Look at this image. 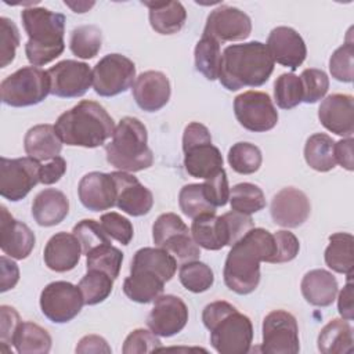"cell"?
I'll return each instance as SVG.
<instances>
[{
  "label": "cell",
  "instance_id": "31",
  "mask_svg": "<svg viewBox=\"0 0 354 354\" xmlns=\"http://www.w3.org/2000/svg\"><path fill=\"white\" fill-rule=\"evenodd\" d=\"M191 235L199 248L220 250L227 246V235L221 216L206 213L192 218Z\"/></svg>",
  "mask_w": 354,
  "mask_h": 354
},
{
  "label": "cell",
  "instance_id": "35",
  "mask_svg": "<svg viewBox=\"0 0 354 354\" xmlns=\"http://www.w3.org/2000/svg\"><path fill=\"white\" fill-rule=\"evenodd\" d=\"M51 343L50 333L30 321L21 322L12 339L18 354H47L51 350Z\"/></svg>",
  "mask_w": 354,
  "mask_h": 354
},
{
  "label": "cell",
  "instance_id": "57",
  "mask_svg": "<svg viewBox=\"0 0 354 354\" xmlns=\"http://www.w3.org/2000/svg\"><path fill=\"white\" fill-rule=\"evenodd\" d=\"M66 171V162L62 156H55L48 163L40 166V173H39V180L44 185L55 184L61 180V177Z\"/></svg>",
  "mask_w": 354,
  "mask_h": 354
},
{
  "label": "cell",
  "instance_id": "11",
  "mask_svg": "<svg viewBox=\"0 0 354 354\" xmlns=\"http://www.w3.org/2000/svg\"><path fill=\"white\" fill-rule=\"evenodd\" d=\"M83 306L84 300L79 286L66 281L51 282L40 293L41 313L54 324L72 321Z\"/></svg>",
  "mask_w": 354,
  "mask_h": 354
},
{
  "label": "cell",
  "instance_id": "27",
  "mask_svg": "<svg viewBox=\"0 0 354 354\" xmlns=\"http://www.w3.org/2000/svg\"><path fill=\"white\" fill-rule=\"evenodd\" d=\"M24 148L28 156L36 160H51L59 156L62 141L51 124H36L30 127L24 138Z\"/></svg>",
  "mask_w": 354,
  "mask_h": 354
},
{
  "label": "cell",
  "instance_id": "2",
  "mask_svg": "<svg viewBox=\"0 0 354 354\" xmlns=\"http://www.w3.org/2000/svg\"><path fill=\"white\" fill-rule=\"evenodd\" d=\"M274 59L261 41L231 44L221 54L220 83L230 91L263 86L274 71Z\"/></svg>",
  "mask_w": 354,
  "mask_h": 354
},
{
  "label": "cell",
  "instance_id": "50",
  "mask_svg": "<svg viewBox=\"0 0 354 354\" xmlns=\"http://www.w3.org/2000/svg\"><path fill=\"white\" fill-rule=\"evenodd\" d=\"M162 347V342L158 335H155L151 329H134L124 339L122 353L123 354H144L153 353Z\"/></svg>",
  "mask_w": 354,
  "mask_h": 354
},
{
  "label": "cell",
  "instance_id": "60",
  "mask_svg": "<svg viewBox=\"0 0 354 354\" xmlns=\"http://www.w3.org/2000/svg\"><path fill=\"white\" fill-rule=\"evenodd\" d=\"M353 147H354L353 137H347V138H343V140L335 142V159H336V163H339L342 167H344L348 171L354 170Z\"/></svg>",
  "mask_w": 354,
  "mask_h": 354
},
{
  "label": "cell",
  "instance_id": "55",
  "mask_svg": "<svg viewBox=\"0 0 354 354\" xmlns=\"http://www.w3.org/2000/svg\"><path fill=\"white\" fill-rule=\"evenodd\" d=\"M19 314L14 307L0 306V343L6 346L12 344L14 335L21 324Z\"/></svg>",
  "mask_w": 354,
  "mask_h": 354
},
{
  "label": "cell",
  "instance_id": "49",
  "mask_svg": "<svg viewBox=\"0 0 354 354\" xmlns=\"http://www.w3.org/2000/svg\"><path fill=\"white\" fill-rule=\"evenodd\" d=\"M19 46V30L14 21L0 17V66L6 68L15 58Z\"/></svg>",
  "mask_w": 354,
  "mask_h": 354
},
{
  "label": "cell",
  "instance_id": "25",
  "mask_svg": "<svg viewBox=\"0 0 354 354\" xmlns=\"http://www.w3.org/2000/svg\"><path fill=\"white\" fill-rule=\"evenodd\" d=\"M69 213V201L66 195L55 188L40 191L32 203V216L41 227L59 224Z\"/></svg>",
  "mask_w": 354,
  "mask_h": 354
},
{
  "label": "cell",
  "instance_id": "30",
  "mask_svg": "<svg viewBox=\"0 0 354 354\" xmlns=\"http://www.w3.org/2000/svg\"><path fill=\"white\" fill-rule=\"evenodd\" d=\"M148 271L169 282L177 270V260L163 248H142L134 253L130 271Z\"/></svg>",
  "mask_w": 354,
  "mask_h": 354
},
{
  "label": "cell",
  "instance_id": "26",
  "mask_svg": "<svg viewBox=\"0 0 354 354\" xmlns=\"http://www.w3.org/2000/svg\"><path fill=\"white\" fill-rule=\"evenodd\" d=\"M301 295L307 303L315 307L330 306L337 295L339 286L332 272L317 268L308 271L300 283Z\"/></svg>",
  "mask_w": 354,
  "mask_h": 354
},
{
  "label": "cell",
  "instance_id": "37",
  "mask_svg": "<svg viewBox=\"0 0 354 354\" xmlns=\"http://www.w3.org/2000/svg\"><path fill=\"white\" fill-rule=\"evenodd\" d=\"M195 68L207 80L218 79L220 64H221V50L220 43L210 36L202 35L201 40L195 46L194 51Z\"/></svg>",
  "mask_w": 354,
  "mask_h": 354
},
{
  "label": "cell",
  "instance_id": "21",
  "mask_svg": "<svg viewBox=\"0 0 354 354\" xmlns=\"http://www.w3.org/2000/svg\"><path fill=\"white\" fill-rule=\"evenodd\" d=\"M33 231L22 221L15 220L4 205L0 206V248L11 259H26L35 246Z\"/></svg>",
  "mask_w": 354,
  "mask_h": 354
},
{
  "label": "cell",
  "instance_id": "53",
  "mask_svg": "<svg viewBox=\"0 0 354 354\" xmlns=\"http://www.w3.org/2000/svg\"><path fill=\"white\" fill-rule=\"evenodd\" d=\"M224 223V230L227 235V246H232L238 242L249 230L254 227L253 220L249 214H243L235 210L227 212L221 216Z\"/></svg>",
  "mask_w": 354,
  "mask_h": 354
},
{
  "label": "cell",
  "instance_id": "23",
  "mask_svg": "<svg viewBox=\"0 0 354 354\" xmlns=\"http://www.w3.org/2000/svg\"><path fill=\"white\" fill-rule=\"evenodd\" d=\"M171 88L167 76L159 71H147L136 77L133 97L145 112L162 109L170 100Z\"/></svg>",
  "mask_w": 354,
  "mask_h": 354
},
{
  "label": "cell",
  "instance_id": "41",
  "mask_svg": "<svg viewBox=\"0 0 354 354\" xmlns=\"http://www.w3.org/2000/svg\"><path fill=\"white\" fill-rule=\"evenodd\" d=\"M178 278L181 285L192 293L206 292L214 282V274L212 268L199 260L181 264Z\"/></svg>",
  "mask_w": 354,
  "mask_h": 354
},
{
  "label": "cell",
  "instance_id": "24",
  "mask_svg": "<svg viewBox=\"0 0 354 354\" xmlns=\"http://www.w3.org/2000/svg\"><path fill=\"white\" fill-rule=\"evenodd\" d=\"M82 246L73 232H57L46 243L43 259L50 270L66 272L77 266Z\"/></svg>",
  "mask_w": 354,
  "mask_h": 354
},
{
  "label": "cell",
  "instance_id": "52",
  "mask_svg": "<svg viewBox=\"0 0 354 354\" xmlns=\"http://www.w3.org/2000/svg\"><path fill=\"white\" fill-rule=\"evenodd\" d=\"M203 191H205L206 199L214 207H220V206L227 205V202L230 201V187H228V180H227L225 170L220 169L213 176L205 178Z\"/></svg>",
  "mask_w": 354,
  "mask_h": 354
},
{
  "label": "cell",
  "instance_id": "6",
  "mask_svg": "<svg viewBox=\"0 0 354 354\" xmlns=\"http://www.w3.org/2000/svg\"><path fill=\"white\" fill-rule=\"evenodd\" d=\"M50 94V76L37 66H24L0 84V97L6 105L22 108L40 104Z\"/></svg>",
  "mask_w": 354,
  "mask_h": 354
},
{
  "label": "cell",
  "instance_id": "43",
  "mask_svg": "<svg viewBox=\"0 0 354 354\" xmlns=\"http://www.w3.org/2000/svg\"><path fill=\"white\" fill-rule=\"evenodd\" d=\"M263 162L261 151L250 142H236L228 151V163L239 174L256 173Z\"/></svg>",
  "mask_w": 354,
  "mask_h": 354
},
{
  "label": "cell",
  "instance_id": "56",
  "mask_svg": "<svg viewBox=\"0 0 354 354\" xmlns=\"http://www.w3.org/2000/svg\"><path fill=\"white\" fill-rule=\"evenodd\" d=\"M203 142H212V136L209 129L199 122L188 123L183 134V149H187Z\"/></svg>",
  "mask_w": 354,
  "mask_h": 354
},
{
  "label": "cell",
  "instance_id": "7",
  "mask_svg": "<svg viewBox=\"0 0 354 354\" xmlns=\"http://www.w3.org/2000/svg\"><path fill=\"white\" fill-rule=\"evenodd\" d=\"M152 239L158 248H163L181 264L198 260L201 249L191 231L176 213L160 214L152 225Z\"/></svg>",
  "mask_w": 354,
  "mask_h": 354
},
{
  "label": "cell",
  "instance_id": "16",
  "mask_svg": "<svg viewBox=\"0 0 354 354\" xmlns=\"http://www.w3.org/2000/svg\"><path fill=\"white\" fill-rule=\"evenodd\" d=\"M187 322L188 307L174 295H160L147 318L148 328L162 337L177 335L185 328Z\"/></svg>",
  "mask_w": 354,
  "mask_h": 354
},
{
  "label": "cell",
  "instance_id": "12",
  "mask_svg": "<svg viewBox=\"0 0 354 354\" xmlns=\"http://www.w3.org/2000/svg\"><path fill=\"white\" fill-rule=\"evenodd\" d=\"M260 350L266 354H297L300 351L299 326L290 313L275 310L266 315Z\"/></svg>",
  "mask_w": 354,
  "mask_h": 354
},
{
  "label": "cell",
  "instance_id": "10",
  "mask_svg": "<svg viewBox=\"0 0 354 354\" xmlns=\"http://www.w3.org/2000/svg\"><path fill=\"white\" fill-rule=\"evenodd\" d=\"M39 160L24 156V158H1L0 159V195L11 202L24 199L30 189L40 183Z\"/></svg>",
  "mask_w": 354,
  "mask_h": 354
},
{
  "label": "cell",
  "instance_id": "20",
  "mask_svg": "<svg viewBox=\"0 0 354 354\" xmlns=\"http://www.w3.org/2000/svg\"><path fill=\"white\" fill-rule=\"evenodd\" d=\"M116 194V184L111 173H87L77 185V195L82 205L91 212H102L115 206Z\"/></svg>",
  "mask_w": 354,
  "mask_h": 354
},
{
  "label": "cell",
  "instance_id": "33",
  "mask_svg": "<svg viewBox=\"0 0 354 354\" xmlns=\"http://www.w3.org/2000/svg\"><path fill=\"white\" fill-rule=\"evenodd\" d=\"M318 350L324 354H346L353 351V328L347 319L329 321L318 335Z\"/></svg>",
  "mask_w": 354,
  "mask_h": 354
},
{
  "label": "cell",
  "instance_id": "38",
  "mask_svg": "<svg viewBox=\"0 0 354 354\" xmlns=\"http://www.w3.org/2000/svg\"><path fill=\"white\" fill-rule=\"evenodd\" d=\"M101 44L102 33L95 25H80L71 32L69 48L77 58H94L100 53Z\"/></svg>",
  "mask_w": 354,
  "mask_h": 354
},
{
  "label": "cell",
  "instance_id": "45",
  "mask_svg": "<svg viewBox=\"0 0 354 354\" xmlns=\"http://www.w3.org/2000/svg\"><path fill=\"white\" fill-rule=\"evenodd\" d=\"M274 98L281 109H292L303 101V86L300 76L282 73L274 83Z\"/></svg>",
  "mask_w": 354,
  "mask_h": 354
},
{
  "label": "cell",
  "instance_id": "42",
  "mask_svg": "<svg viewBox=\"0 0 354 354\" xmlns=\"http://www.w3.org/2000/svg\"><path fill=\"white\" fill-rule=\"evenodd\" d=\"M87 270H98L116 279L120 272L123 253L111 243L101 245L86 254Z\"/></svg>",
  "mask_w": 354,
  "mask_h": 354
},
{
  "label": "cell",
  "instance_id": "3",
  "mask_svg": "<svg viewBox=\"0 0 354 354\" xmlns=\"http://www.w3.org/2000/svg\"><path fill=\"white\" fill-rule=\"evenodd\" d=\"M54 127L64 144L84 148H97L105 144L116 129L105 108L90 100H83L61 113Z\"/></svg>",
  "mask_w": 354,
  "mask_h": 354
},
{
  "label": "cell",
  "instance_id": "29",
  "mask_svg": "<svg viewBox=\"0 0 354 354\" xmlns=\"http://www.w3.org/2000/svg\"><path fill=\"white\" fill-rule=\"evenodd\" d=\"M149 10V24L159 35L177 33L185 24L187 11L180 1H142Z\"/></svg>",
  "mask_w": 354,
  "mask_h": 354
},
{
  "label": "cell",
  "instance_id": "28",
  "mask_svg": "<svg viewBox=\"0 0 354 354\" xmlns=\"http://www.w3.org/2000/svg\"><path fill=\"white\" fill-rule=\"evenodd\" d=\"M183 151L185 171L194 178H207L223 169L221 152L212 142H203Z\"/></svg>",
  "mask_w": 354,
  "mask_h": 354
},
{
  "label": "cell",
  "instance_id": "40",
  "mask_svg": "<svg viewBox=\"0 0 354 354\" xmlns=\"http://www.w3.org/2000/svg\"><path fill=\"white\" fill-rule=\"evenodd\" d=\"M113 281L108 274L98 270H87L79 282L84 304L95 306L102 303L112 293Z\"/></svg>",
  "mask_w": 354,
  "mask_h": 354
},
{
  "label": "cell",
  "instance_id": "47",
  "mask_svg": "<svg viewBox=\"0 0 354 354\" xmlns=\"http://www.w3.org/2000/svg\"><path fill=\"white\" fill-rule=\"evenodd\" d=\"M72 232L79 239L83 254H87L90 250H93L101 245L111 243V236L105 232L101 223H98L93 218H84V220L79 221L73 227Z\"/></svg>",
  "mask_w": 354,
  "mask_h": 354
},
{
  "label": "cell",
  "instance_id": "22",
  "mask_svg": "<svg viewBox=\"0 0 354 354\" xmlns=\"http://www.w3.org/2000/svg\"><path fill=\"white\" fill-rule=\"evenodd\" d=\"M321 124L342 137H353L354 133V98L348 94H330L318 108Z\"/></svg>",
  "mask_w": 354,
  "mask_h": 354
},
{
  "label": "cell",
  "instance_id": "54",
  "mask_svg": "<svg viewBox=\"0 0 354 354\" xmlns=\"http://www.w3.org/2000/svg\"><path fill=\"white\" fill-rule=\"evenodd\" d=\"M275 239V254L271 263H286L293 260L300 250L299 239L293 232L281 230L274 234Z\"/></svg>",
  "mask_w": 354,
  "mask_h": 354
},
{
  "label": "cell",
  "instance_id": "14",
  "mask_svg": "<svg viewBox=\"0 0 354 354\" xmlns=\"http://www.w3.org/2000/svg\"><path fill=\"white\" fill-rule=\"evenodd\" d=\"M50 94L59 98H77L93 84V71L86 62L64 59L47 71Z\"/></svg>",
  "mask_w": 354,
  "mask_h": 354
},
{
  "label": "cell",
  "instance_id": "44",
  "mask_svg": "<svg viewBox=\"0 0 354 354\" xmlns=\"http://www.w3.org/2000/svg\"><path fill=\"white\" fill-rule=\"evenodd\" d=\"M178 205L181 212L189 218L206 213H216V207L206 199L203 184L184 185L178 194Z\"/></svg>",
  "mask_w": 354,
  "mask_h": 354
},
{
  "label": "cell",
  "instance_id": "32",
  "mask_svg": "<svg viewBox=\"0 0 354 354\" xmlns=\"http://www.w3.org/2000/svg\"><path fill=\"white\" fill-rule=\"evenodd\" d=\"M163 282L158 275L148 271H130V275L123 282L124 295L140 304H148L155 301L162 293Z\"/></svg>",
  "mask_w": 354,
  "mask_h": 354
},
{
  "label": "cell",
  "instance_id": "59",
  "mask_svg": "<svg viewBox=\"0 0 354 354\" xmlns=\"http://www.w3.org/2000/svg\"><path fill=\"white\" fill-rule=\"evenodd\" d=\"M351 277H353V272L347 274V282L344 288L339 292V297H337L339 314L342 315L343 319H347V321H351L354 318V304H353L354 286H353Z\"/></svg>",
  "mask_w": 354,
  "mask_h": 354
},
{
  "label": "cell",
  "instance_id": "19",
  "mask_svg": "<svg viewBox=\"0 0 354 354\" xmlns=\"http://www.w3.org/2000/svg\"><path fill=\"white\" fill-rule=\"evenodd\" d=\"M116 184V203L122 212L138 217L149 213L153 206L152 192L142 185L137 177L127 171L111 173Z\"/></svg>",
  "mask_w": 354,
  "mask_h": 354
},
{
  "label": "cell",
  "instance_id": "39",
  "mask_svg": "<svg viewBox=\"0 0 354 354\" xmlns=\"http://www.w3.org/2000/svg\"><path fill=\"white\" fill-rule=\"evenodd\" d=\"M231 209L243 214H252L266 207L263 191L252 183H239L230 189Z\"/></svg>",
  "mask_w": 354,
  "mask_h": 354
},
{
  "label": "cell",
  "instance_id": "17",
  "mask_svg": "<svg viewBox=\"0 0 354 354\" xmlns=\"http://www.w3.org/2000/svg\"><path fill=\"white\" fill-rule=\"evenodd\" d=\"M270 212L277 225L296 228L307 221L311 205L303 191L295 187H286L274 195Z\"/></svg>",
  "mask_w": 354,
  "mask_h": 354
},
{
  "label": "cell",
  "instance_id": "1",
  "mask_svg": "<svg viewBox=\"0 0 354 354\" xmlns=\"http://www.w3.org/2000/svg\"><path fill=\"white\" fill-rule=\"evenodd\" d=\"M275 254L274 235L253 227L235 242L225 259L224 282L238 295L252 293L260 282V263H271Z\"/></svg>",
  "mask_w": 354,
  "mask_h": 354
},
{
  "label": "cell",
  "instance_id": "61",
  "mask_svg": "<svg viewBox=\"0 0 354 354\" xmlns=\"http://www.w3.org/2000/svg\"><path fill=\"white\" fill-rule=\"evenodd\" d=\"M112 350L106 340L98 335H87L82 337L76 346V353L87 354V353H105L109 354Z\"/></svg>",
  "mask_w": 354,
  "mask_h": 354
},
{
  "label": "cell",
  "instance_id": "36",
  "mask_svg": "<svg viewBox=\"0 0 354 354\" xmlns=\"http://www.w3.org/2000/svg\"><path fill=\"white\" fill-rule=\"evenodd\" d=\"M304 159L307 165L317 171H329L335 169V141L325 133L310 136L304 145Z\"/></svg>",
  "mask_w": 354,
  "mask_h": 354
},
{
  "label": "cell",
  "instance_id": "9",
  "mask_svg": "<svg viewBox=\"0 0 354 354\" xmlns=\"http://www.w3.org/2000/svg\"><path fill=\"white\" fill-rule=\"evenodd\" d=\"M136 82L134 62L122 54H108L93 68V87L101 97L124 93Z\"/></svg>",
  "mask_w": 354,
  "mask_h": 354
},
{
  "label": "cell",
  "instance_id": "46",
  "mask_svg": "<svg viewBox=\"0 0 354 354\" xmlns=\"http://www.w3.org/2000/svg\"><path fill=\"white\" fill-rule=\"evenodd\" d=\"M351 40V29L347 41L342 44L329 58V71L332 77L343 83H351L354 77V46Z\"/></svg>",
  "mask_w": 354,
  "mask_h": 354
},
{
  "label": "cell",
  "instance_id": "8",
  "mask_svg": "<svg viewBox=\"0 0 354 354\" xmlns=\"http://www.w3.org/2000/svg\"><path fill=\"white\" fill-rule=\"evenodd\" d=\"M210 332V343L220 354H246L253 340V325L249 317L236 308L223 315L206 328Z\"/></svg>",
  "mask_w": 354,
  "mask_h": 354
},
{
  "label": "cell",
  "instance_id": "58",
  "mask_svg": "<svg viewBox=\"0 0 354 354\" xmlns=\"http://www.w3.org/2000/svg\"><path fill=\"white\" fill-rule=\"evenodd\" d=\"M19 281V268L11 257H0V292H7L12 289Z\"/></svg>",
  "mask_w": 354,
  "mask_h": 354
},
{
  "label": "cell",
  "instance_id": "48",
  "mask_svg": "<svg viewBox=\"0 0 354 354\" xmlns=\"http://www.w3.org/2000/svg\"><path fill=\"white\" fill-rule=\"evenodd\" d=\"M303 86V101L306 104H315L322 100L329 88L328 75L322 69L308 68L300 75Z\"/></svg>",
  "mask_w": 354,
  "mask_h": 354
},
{
  "label": "cell",
  "instance_id": "62",
  "mask_svg": "<svg viewBox=\"0 0 354 354\" xmlns=\"http://www.w3.org/2000/svg\"><path fill=\"white\" fill-rule=\"evenodd\" d=\"M65 3V6H68V7H71L75 12H79V14H82V12H86V11H88L95 3L94 1H77V3H71V1H64Z\"/></svg>",
  "mask_w": 354,
  "mask_h": 354
},
{
  "label": "cell",
  "instance_id": "15",
  "mask_svg": "<svg viewBox=\"0 0 354 354\" xmlns=\"http://www.w3.org/2000/svg\"><path fill=\"white\" fill-rule=\"evenodd\" d=\"M252 21L248 14L236 7L220 6L214 8L206 19L203 35L213 37L218 43L245 40L250 36Z\"/></svg>",
  "mask_w": 354,
  "mask_h": 354
},
{
  "label": "cell",
  "instance_id": "18",
  "mask_svg": "<svg viewBox=\"0 0 354 354\" xmlns=\"http://www.w3.org/2000/svg\"><path fill=\"white\" fill-rule=\"evenodd\" d=\"M267 50L274 59L282 66L296 71L306 59L307 47L303 37L289 26L274 28L267 39Z\"/></svg>",
  "mask_w": 354,
  "mask_h": 354
},
{
  "label": "cell",
  "instance_id": "51",
  "mask_svg": "<svg viewBox=\"0 0 354 354\" xmlns=\"http://www.w3.org/2000/svg\"><path fill=\"white\" fill-rule=\"evenodd\" d=\"M100 223L105 230V232L111 236V239H115L122 245H129L131 242L134 235V228H133V224L129 221V218L123 217L116 212H109L101 216Z\"/></svg>",
  "mask_w": 354,
  "mask_h": 354
},
{
  "label": "cell",
  "instance_id": "13",
  "mask_svg": "<svg viewBox=\"0 0 354 354\" xmlns=\"http://www.w3.org/2000/svg\"><path fill=\"white\" fill-rule=\"evenodd\" d=\"M234 112L239 124L249 131H268L278 123V112L272 100L263 91L250 90L236 95Z\"/></svg>",
  "mask_w": 354,
  "mask_h": 354
},
{
  "label": "cell",
  "instance_id": "5",
  "mask_svg": "<svg viewBox=\"0 0 354 354\" xmlns=\"http://www.w3.org/2000/svg\"><path fill=\"white\" fill-rule=\"evenodd\" d=\"M105 153L108 163L120 171H141L153 163V153L148 147L147 127L133 116L120 119L111 142L105 145Z\"/></svg>",
  "mask_w": 354,
  "mask_h": 354
},
{
  "label": "cell",
  "instance_id": "4",
  "mask_svg": "<svg viewBox=\"0 0 354 354\" xmlns=\"http://www.w3.org/2000/svg\"><path fill=\"white\" fill-rule=\"evenodd\" d=\"M21 19L28 35L25 54L32 66L46 65L65 50V15L44 7L22 10Z\"/></svg>",
  "mask_w": 354,
  "mask_h": 354
},
{
  "label": "cell",
  "instance_id": "34",
  "mask_svg": "<svg viewBox=\"0 0 354 354\" xmlns=\"http://www.w3.org/2000/svg\"><path fill=\"white\" fill-rule=\"evenodd\" d=\"M354 238L348 232H336L329 236V245L325 249L326 266L339 274H351L354 270Z\"/></svg>",
  "mask_w": 354,
  "mask_h": 354
}]
</instances>
